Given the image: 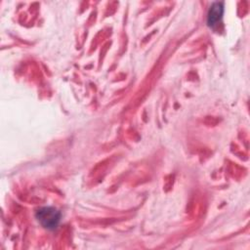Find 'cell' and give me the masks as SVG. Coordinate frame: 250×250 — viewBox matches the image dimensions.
Returning a JSON list of instances; mask_svg holds the SVG:
<instances>
[{
	"mask_svg": "<svg viewBox=\"0 0 250 250\" xmlns=\"http://www.w3.org/2000/svg\"><path fill=\"white\" fill-rule=\"evenodd\" d=\"M35 217L39 224L48 229H54L61 221V213L54 207H41L36 211Z\"/></svg>",
	"mask_w": 250,
	"mask_h": 250,
	"instance_id": "cell-1",
	"label": "cell"
},
{
	"mask_svg": "<svg viewBox=\"0 0 250 250\" xmlns=\"http://www.w3.org/2000/svg\"><path fill=\"white\" fill-rule=\"evenodd\" d=\"M224 14V4L222 2H214L210 6L207 13V24L209 26H214L217 24Z\"/></svg>",
	"mask_w": 250,
	"mask_h": 250,
	"instance_id": "cell-2",
	"label": "cell"
}]
</instances>
